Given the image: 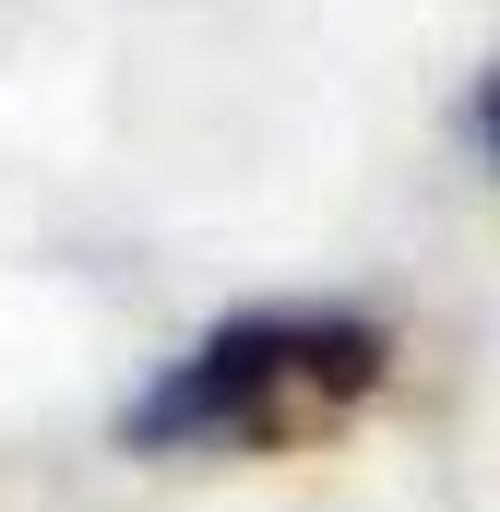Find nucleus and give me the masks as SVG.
<instances>
[{
  "mask_svg": "<svg viewBox=\"0 0 500 512\" xmlns=\"http://www.w3.org/2000/svg\"><path fill=\"white\" fill-rule=\"evenodd\" d=\"M393 382V334L370 310L334 298H274V310H227L215 334H191L155 382L120 405L131 465H250V453H298L334 441L358 405Z\"/></svg>",
  "mask_w": 500,
  "mask_h": 512,
  "instance_id": "1",
  "label": "nucleus"
},
{
  "mask_svg": "<svg viewBox=\"0 0 500 512\" xmlns=\"http://www.w3.org/2000/svg\"><path fill=\"white\" fill-rule=\"evenodd\" d=\"M477 143H489V167H500V72L477 84Z\"/></svg>",
  "mask_w": 500,
  "mask_h": 512,
  "instance_id": "2",
  "label": "nucleus"
}]
</instances>
